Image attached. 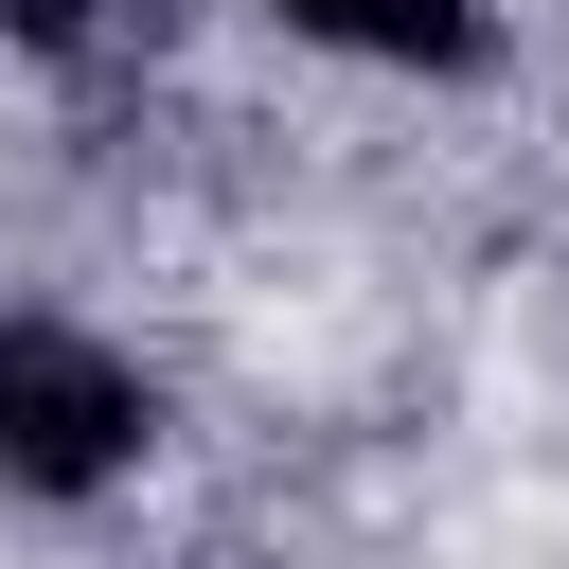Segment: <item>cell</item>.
Segmentation results:
<instances>
[{"mask_svg":"<svg viewBox=\"0 0 569 569\" xmlns=\"http://www.w3.org/2000/svg\"><path fill=\"white\" fill-rule=\"evenodd\" d=\"M160 445V391L89 320H0V498H107Z\"/></svg>","mask_w":569,"mask_h":569,"instance_id":"obj_1","label":"cell"},{"mask_svg":"<svg viewBox=\"0 0 569 569\" xmlns=\"http://www.w3.org/2000/svg\"><path fill=\"white\" fill-rule=\"evenodd\" d=\"M249 18H284L302 53H356V71H480L498 53L480 0H249Z\"/></svg>","mask_w":569,"mask_h":569,"instance_id":"obj_2","label":"cell"},{"mask_svg":"<svg viewBox=\"0 0 569 569\" xmlns=\"http://www.w3.org/2000/svg\"><path fill=\"white\" fill-rule=\"evenodd\" d=\"M0 36L53 53V71H142V53L178 36V0H0Z\"/></svg>","mask_w":569,"mask_h":569,"instance_id":"obj_3","label":"cell"}]
</instances>
